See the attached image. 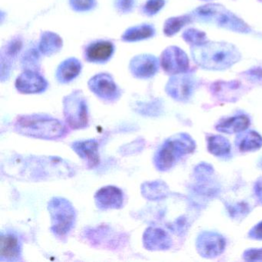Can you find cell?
<instances>
[{"label": "cell", "instance_id": "6da1fadb", "mask_svg": "<svg viewBox=\"0 0 262 262\" xmlns=\"http://www.w3.org/2000/svg\"><path fill=\"white\" fill-rule=\"evenodd\" d=\"M194 62L204 70H221L231 68L240 61V52L232 44L222 42H206L191 49Z\"/></svg>", "mask_w": 262, "mask_h": 262}, {"label": "cell", "instance_id": "7a4b0ae2", "mask_svg": "<svg viewBox=\"0 0 262 262\" xmlns=\"http://www.w3.org/2000/svg\"><path fill=\"white\" fill-rule=\"evenodd\" d=\"M14 130L27 137L45 140L63 139L69 130L59 119L47 115H26L15 121Z\"/></svg>", "mask_w": 262, "mask_h": 262}, {"label": "cell", "instance_id": "3957f363", "mask_svg": "<svg viewBox=\"0 0 262 262\" xmlns=\"http://www.w3.org/2000/svg\"><path fill=\"white\" fill-rule=\"evenodd\" d=\"M195 142L186 133L174 135L164 142L156 151L154 164L159 171L171 169L184 156L193 152Z\"/></svg>", "mask_w": 262, "mask_h": 262}, {"label": "cell", "instance_id": "277c9868", "mask_svg": "<svg viewBox=\"0 0 262 262\" xmlns=\"http://www.w3.org/2000/svg\"><path fill=\"white\" fill-rule=\"evenodd\" d=\"M191 18L198 22L214 24L217 27L241 33L251 32L250 27L234 13L217 4H207L194 10Z\"/></svg>", "mask_w": 262, "mask_h": 262}, {"label": "cell", "instance_id": "5b68a950", "mask_svg": "<svg viewBox=\"0 0 262 262\" xmlns=\"http://www.w3.org/2000/svg\"><path fill=\"white\" fill-rule=\"evenodd\" d=\"M48 210L51 216L50 230L58 237H65L74 228L76 211L71 202L64 198L54 197L49 202Z\"/></svg>", "mask_w": 262, "mask_h": 262}, {"label": "cell", "instance_id": "8992f818", "mask_svg": "<svg viewBox=\"0 0 262 262\" xmlns=\"http://www.w3.org/2000/svg\"><path fill=\"white\" fill-rule=\"evenodd\" d=\"M63 114L72 129H83L89 126L88 103L82 92L76 90L64 98Z\"/></svg>", "mask_w": 262, "mask_h": 262}, {"label": "cell", "instance_id": "52a82bcc", "mask_svg": "<svg viewBox=\"0 0 262 262\" xmlns=\"http://www.w3.org/2000/svg\"><path fill=\"white\" fill-rule=\"evenodd\" d=\"M89 88L98 98L108 102L119 100L122 91L110 75L100 73L90 79Z\"/></svg>", "mask_w": 262, "mask_h": 262}, {"label": "cell", "instance_id": "ba28073f", "mask_svg": "<svg viewBox=\"0 0 262 262\" xmlns=\"http://www.w3.org/2000/svg\"><path fill=\"white\" fill-rule=\"evenodd\" d=\"M195 88V80L186 73L173 75L165 87V91L172 99L180 102L189 100Z\"/></svg>", "mask_w": 262, "mask_h": 262}, {"label": "cell", "instance_id": "9c48e42d", "mask_svg": "<svg viewBox=\"0 0 262 262\" xmlns=\"http://www.w3.org/2000/svg\"><path fill=\"white\" fill-rule=\"evenodd\" d=\"M161 66L169 75L187 73L189 68V59L186 53L177 47H169L162 52Z\"/></svg>", "mask_w": 262, "mask_h": 262}, {"label": "cell", "instance_id": "30bf717a", "mask_svg": "<svg viewBox=\"0 0 262 262\" xmlns=\"http://www.w3.org/2000/svg\"><path fill=\"white\" fill-rule=\"evenodd\" d=\"M226 242L223 236L214 231L201 233L196 241V249L202 257L212 258L225 251Z\"/></svg>", "mask_w": 262, "mask_h": 262}, {"label": "cell", "instance_id": "8fae6325", "mask_svg": "<svg viewBox=\"0 0 262 262\" xmlns=\"http://www.w3.org/2000/svg\"><path fill=\"white\" fill-rule=\"evenodd\" d=\"M22 260V242L12 231H2L0 237V261L15 262Z\"/></svg>", "mask_w": 262, "mask_h": 262}, {"label": "cell", "instance_id": "7c38bea8", "mask_svg": "<svg viewBox=\"0 0 262 262\" xmlns=\"http://www.w3.org/2000/svg\"><path fill=\"white\" fill-rule=\"evenodd\" d=\"M16 90L23 94H39L48 88V82L38 72L25 70L16 80Z\"/></svg>", "mask_w": 262, "mask_h": 262}, {"label": "cell", "instance_id": "4fadbf2b", "mask_svg": "<svg viewBox=\"0 0 262 262\" xmlns=\"http://www.w3.org/2000/svg\"><path fill=\"white\" fill-rule=\"evenodd\" d=\"M130 72L138 79L153 77L159 71V62L152 55L143 54L135 56L130 61Z\"/></svg>", "mask_w": 262, "mask_h": 262}, {"label": "cell", "instance_id": "5bb4252c", "mask_svg": "<svg viewBox=\"0 0 262 262\" xmlns=\"http://www.w3.org/2000/svg\"><path fill=\"white\" fill-rule=\"evenodd\" d=\"M94 199L96 206L101 210L119 209L123 206V191L113 185L98 190Z\"/></svg>", "mask_w": 262, "mask_h": 262}, {"label": "cell", "instance_id": "9a60e30c", "mask_svg": "<svg viewBox=\"0 0 262 262\" xmlns=\"http://www.w3.org/2000/svg\"><path fill=\"white\" fill-rule=\"evenodd\" d=\"M73 151L85 161L89 168H95L100 162L99 154V143L94 139L79 140L71 145Z\"/></svg>", "mask_w": 262, "mask_h": 262}, {"label": "cell", "instance_id": "2e32d148", "mask_svg": "<svg viewBox=\"0 0 262 262\" xmlns=\"http://www.w3.org/2000/svg\"><path fill=\"white\" fill-rule=\"evenodd\" d=\"M144 246L150 251H165L172 245L169 234L160 228L150 227L143 235Z\"/></svg>", "mask_w": 262, "mask_h": 262}, {"label": "cell", "instance_id": "e0dca14e", "mask_svg": "<svg viewBox=\"0 0 262 262\" xmlns=\"http://www.w3.org/2000/svg\"><path fill=\"white\" fill-rule=\"evenodd\" d=\"M114 51L113 42L97 41L90 44L85 49V58L87 61L93 63H105L111 59Z\"/></svg>", "mask_w": 262, "mask_h": 262}, {"label": "cell", "instance_id": "ac0fdd59", "mask_svg": "<svg viewBox=\"0 0 262 262\" xmlns=\"http://www.w3.org/2000/svg\"><path fill=\"white\" fill-rule=\"evenodd\" d=\"M22 48V41L19 38L10 40L1 52V79L4 82L10 76L12 62Z\"/></svg>", "mask_w": 262, "mask_h": 262}, {"label": "cell", "instance_id": "d6986e66", "mask_svg": "<svg viewBox=\"0 0 262 262\" xmlns=\"http://www.w3.org/2000/svg\"><path fill=\"white\" fill-rule=\"evenodd\" d=\"M82 71V63L76 58H70L59 64L56 76L61 83H68L76 79Z\"/></svg>", "mask_w": 262, "mask_h": 262}, {"label": "cell", "instance_id": "ffe728a7", "mask_svg": "<svg viewBox=\"0 0 262 262\" xmlns=\"http://www.w3.org/2000/svg\"><path fill=\"white\" fill-rule=\"evenodd\" d=\"M250 119L245 115L232 116L221 120L216 125V129L226 134L242 133L249 127Z\"/></svg>", "mask_w": 262, "mask_h": 262}, {"label": "cell", "instance_id": "44dd1931", "mask_svg": "<svg viewBox=\"0 0 262 262\" xmlns=\"http://www.w3.org/2000/svg\"><path fill=\"white\" fill-rule=\"evenodd\" d=\"M62 40L60 36L53 32H44L41 35L39 50L44 56H51L60 51Z\"/></svg>", "mask_w": 262, "mask_h": 262}, {"label": "cell", "instance_id": "7402d4cb", "mask_svg": "<svg viewBox=\"0 0 262 262\" xmlns=\"http://www.w3.org/2000/svg\"><path fill=\"white\" fill-rule=\"evenodd\" d=\"M235 145L241 151H253L262 147V137L257 132L241 133L236 137Z\"/></svg>", "mask_w": 262, "mask_h": 262}, {"label": "cell", "instance_id": "603a6c76", "mask_svg": "<svg viewBox=\"0 0 262 262\" xmlns=\"http://www.w3.org/2000/svg\"><path fill=\"white\" fill-rule=\"evenodd\" d=\"M156 33L154 27L148 24H142L128 29L122 36L125 42H137L152 37Z\"/></svg>", "mask_w": 262, "mask_h": 262}, {"label": "cell", "instance_id": "cb8c5ba5", "mask_svg": "<svg viewBox=\"0 0 262 262\" xmlns=\"http://www.w3.org/2000/svg\"><path fill=\"white\" fill-rule=\"evenodd\" d=\"M231 144L226 138L222 136H212L208 138V150L217 157H226L231 152Z\"/></svg>", "mask_w": 262, "mask_h": 262}, {"label": "cell", "instance_id": "d4e9b609", "mask_svg": "<svg viewBox=\"0 0 262 262\" xmlns=\"http://www.w3.org/2000/svg\"><path fill=\"white\" fill-rule=\"evenodd\" d=\"M142 193L147 199L157 200L166 197L169 193V190L165 182L157 181L144 184L142 186Z\"/></svg>", "mask_w": 262, "mask_h": 262}, {"label": "cell", "instance_id": "484cf974", "mask_svg": "<svg viewBox=\"0 0 262 262\" xmlns=\"http://www.w3.org/2000/svg\"><path fill=\"white\" fill-rule=\"evenodd\" d=\"M191 15L170 18L165 21L164 25V33L167 36H172L179 33L185 25L191 23Z\"/></svg>", "mask_w": 262, "mask_h": 262}, {"label": "cell", "instance_id": "4316f807", "mask_svg": "<svg viewBox=\"0 0 262 262\" xmlns=\"http://www.w3.org/2000/svg\"><path fill=\"white\" fill-rule=\"evenodd\" d=\"M37 49L30 48L26 51L22 57V67L26 70L36 71L39 68L40 56Z\"/></svg>", "mask_w": 262, "mask_h": 262}, {"label": "cell", "instance_id": "83f0119b", "mask_svg": "<svg viewBox=\"0 0 262 262\" xmlns=\"http://www.w3.org/2000/svg\"><path fill=\"white\" fill-rule=\"evenodd\" d=\"M184 40L190 45L199 46L207 42V35L204 32L199 31L195 29H189L184 32L182 34Z\"/></svg>", "mask_w": 262, "mask_h": 262}, {"label": "cell", "instance_id": "f1b7e54d", "mask_svg": "<svg viewBox=\"0 0 262 262\" xmlns=\"http://www.w3.org/2000/svg\"><path fill=\"white\" fill-rule=\"evenodd\" d=\"M70 4L75 11L86 12L93 10L96 2V0H70Z\"/></svg>", "mask_w": 262, "mask_h": 262}, {"label": "cell", "instance_id": "f546056e", "mask_svg": "<svg viewBox=\"0 0 262 262\" xmlns=\"http://www.w3.org/2000/svg\"><path fill=\"white\" fill-rule=\"evenodd\" d=\"M165 4V0H147L143 12L148 16H154L163 8Z\"/></svg>", "mask_w": 262, "mask_h": 262}, {"label": "cell", "instance_id": "4dcf8cb0", "mask_svg": "<svg viewBox=\"0 0 262 262\" xmlns=\"http://www.w3.org/2000/svg\"><path fill=\"white\" fill-rule=\"evenodd\" d=\"M214 170L209 164L202 163L198 165L194 169V176L198 181L206 180L212 176Z\"/></svg>", "mask_w": 262, "mask_h": 262}, {"label": "cell", "instance_id": "1f68e13d", "mask_svg": "<svg viewBox=\"0 0 262 262\" xmlns=\"http://www.w3.org/2000/svg\"><path fill=\"white\" fill-rule=\"evenodd\" d=\"M136 0H116L115 7L122 13H128L133 11Z\"/></svg>", "mask_w": 262, "mask_h": 262}, {"label": "cell", "instance_id": "d6a6232c", "mask_svg": "<svg viewBox=\"0 0 262 262\" xmlns=\"http://www.w3.org/2000/svg\"><path fill=\"white\" fill-rule=\"evenodd\" d=\"M243 258L247 261H262V248H251L244 252Z\"/></svg>", "mask_w": 262, "mask_h": 262}, {"label": "cell", "instance_id": "836d02e7", "mask_svg": "<svg viewBox=\"0 0 262 262\" xmlns=\"http://www.w3.org/2000/svg\"><path fill=\"white\" fill-rule=\"evenodd\" d=\"M245 76L248 79L252 82H262V68L261 67H256V68L251 69L245 72Z\"/></svg>", "mask_w": 262, "mask_h": 262}, {"label": "cell", "instance_id": "e575fe53", "mask_svg": "<svg viewBox=\"0 0 262 262\" xmlns=\"http://www.w3.org/2000/svg\"><path fill=\"white\" fill-rule=\"evenodd\" d=\"M250 238L262 240V222L253 227L248 233Z\"/></svg>", "mask_w": 262, "mask_h": 262}, {"label": "cell", "instance_id": "d590c367", "mask_svg": "<svg viewBox=\"0 0 262 262\" xmlns=\"http://www.w3.org/2000/svg\"><path fill=\"white\" fill-rule=\"evenodd\" d=\"M248 208H247V207H244L243 205H240V206H238V205L231 206L229 210V213L232 217H234L236 214H237V217L238 215H243L244 213L248 214Z\"/></svg>", "mask_w": 262, "mask_h": 262}, {"label": "cell", "instance_id": "8d00e7d4", "mask_svg": "<svg viewBox=\"0 0 262 262\" xmlns=\"http://www.w3.org/2000/svg\"><path fill=\"white\" fill-rule=\"evenodd\" d=\"M254 193L259 202L262 204V177L256 181L254 185Z\"/></svg>", "mask_w": 262, "mask_h": 262}, {"label": "cell", "instance_id": "74e56055", "mask_svg": "<svg viewBox=\"0 0 262 262\" xmlns=\"http://www.w3.org/2000/svg\"><path fill=\"white\" fill-rule=\"evenodd\" d=\"M258 165L260 168H262V158L260 159V161H259Z\"/></svg>", "mask_w": 262, "mask_h": 262}]
</instances>
